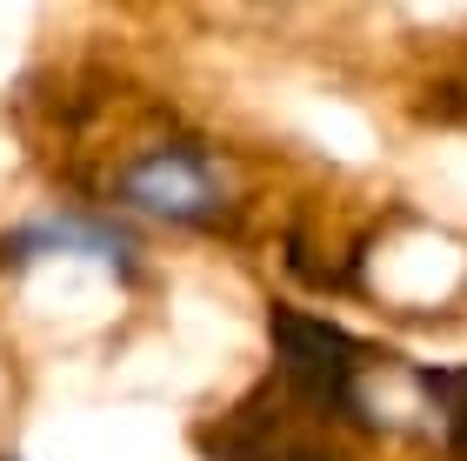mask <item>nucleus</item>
Segmentation results:
<instances>
[{
  "label": "nucleus",
  "mask_w": 467,
  "mask_h": 461,
  "mask_svg": "<svg viewBox=\"0 0 467 461\" xmlns=\"http://www.w3.org/2000/svg\"><path fill=\"white\" fill-rule=\"evenodd\" d=\"M120 201L140 207V215L174 221V227H214L227 215V181H221V167H214L207 148H194V141H161V148L127 161Z\"/></svg>",
  "instance_id": "obj_1"
},
{
  "label": "nucleus",
  "mask_w": 467,
  "mask_h": 461,
  "mask_svg": "<svg viewBox=\"0 0 467 461\" xmlns=\"http://www.w3.org/2000/svg\"><path fill=\"white\" fill-rule=\"evenodd\" d=\"M301 422L307 414L287 402V388L267 382V388H254L247 402H234L221 422H207L194 435V448L207 461H348L327 442H314Z\"/></svg>",
  "instance_id": "obj_2"
},
{
  "label": "nucleus",
  "mask_w": 467,
  "mask_h": 461,
  "mask_svg": "<svg viewBox=\"0 0 467 461\" xmlns=\"http://www.w3.org/2000/svg\"><path fill=\"white\" fill-rule=\"evenodd\" d=\"M34 255H88V261H108V267H134L127 261V241L114 227H94V221H34L14 235V261H34Z\"/></svg>",
  "instance_id": "obj_3"
}]
</instances>
